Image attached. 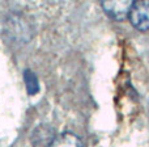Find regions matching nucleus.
Here are the masks:
<instances>
[{
  "label": "nucleus",
  "instance_id": "f257e3e1",
  "mask_svg": "<svg viewBox=\"0 0 149 147\" xmlns=\"http://www.w3.org/2000/svg\"><path fill=\"white\" fill-rule=\"evenodd\" d=\"M128 18L137 30H149V0L134 1Z\"/></svg>",
  "mask_w": 149,
  "mask_h": 147
},
{
  "label": "nucleus",
  "instance_id": "f03ea898",
  "mask_svg": "<svg viewBox=\"0 0 149 147\" xmlns=\"http://www.w3.org/2000/svg\"><path fill=\"white\" fill-rule=\"evenodd\" d=\"M132 4H134V1H131V0H123V1H120V0H114V1L106 0V1H102L101 5H102L103 11L109 17L116 21H122L130 16Z\"/></svg>",
  "mask_w": 149,
  "mask_h": 147
},
{
  "label": "nucleus",
  "instance_id": "7ed1b4c3",
  "mask_svg": "<svg viewBox=\"0 0 149 147\" xmlns=\"http://www.w3.org/2000/svg\"><path fill=\"white\" fill-rule=\"evenodd\" d=\"M55 138L56 134L50 125H39L31 133L30 141L33 147H51Z\"/></svg>",
  "mask_w": 149,
  "mask_h": 147
},
{
  "label": "nucleus",
  "instance_id": "20e7f679",
  "mask_svg": "<svg viewBox=\"0 0 149 147\" xmlns=\"http://www.w3.org/2000/svg\"><path fill=\"white\" fill-rule=\"evenodd\" d=\"M51 147H84V145L76 134L67 132L56 135Z\"/></svg>",
  "mask_w": 149,
  "mask_h": 147
},
{
  "label": "nucleus",
  "instance_id": "39448f33",
  "mask_svg": "<svg viewBox=\"0 0 149 147\" xmlns=\"http://www.w3.org/2000/svg\"><path fill=\"white\" fill-rule=\"evenodd\" d=\"M25 82H26V89L30 95H34V93L38 91V80H37L36 75H34L31 71H25Z\"/></svg>",
  "mask_w": 149,
  "mask_h": 147
}]
</instances>
